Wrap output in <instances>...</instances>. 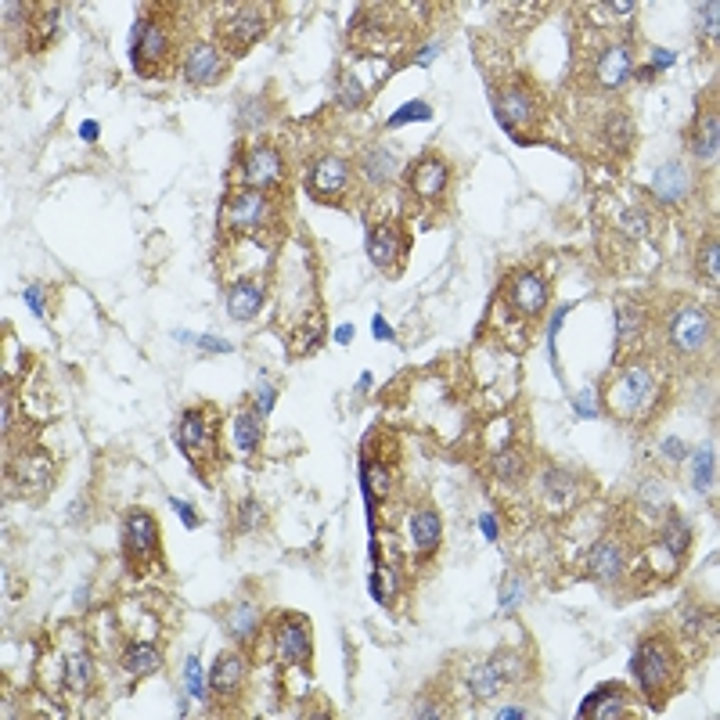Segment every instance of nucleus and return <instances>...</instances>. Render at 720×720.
Here are the masks:
<instances>
[{"instance_id": "nucleus-42", "label": "nucleus", "mask_w": 720, "mask_h": 720, "mask_svg": "<svg viewBox=\"0 0 720 720\" xmlns=\"http://www.w3.org/2000/svg\"><path fill=\"white\" fill-rule=\"evenodd\" d=\"M522 598H526V580H522V576H508V580H504V587H501V609L512 612L515 605L522 602Z\"/></svg>"}, {"instance_id": "nucleus-8", "label": "nucleus", "mask_w": 720, "mask_h": 720, "mask_svg": "<svg viewBox=\"0 0 720 720\" xmlns=\"http://www.w3.org/2000/svg\"><path fill=\"white\" fill-rule=\"evenodd\" d=\"M123 558H126V569L134 576H144L162 566V530H159V519H155L152 512H144V508L126 512Z\"/></svg>"}, {"instance_id": "nucleus-29", "label": "nucleus", "mask_w": 720, "mask_h": 720, "mask_svg": "<svg viewBox=\"0 0 720 720\" xmlns=\"http://www.w3.org/2000/svg\"><path fill=\"white\" fill-rule=\"evenodd\" d=\"M656 537H659V540H656L659 551H663V555L670 558V566H681L684 551H688V544H692V530H688V522H684L681 515L666 512V515H663V526H659Z\"/></svg>"}, {"instance_id": "nucleus-32", "label": "nucleus", "mask_w": 720, "mask_h": 720, "mask_svg": "<svg viewBox=\"0 0 720 720\" xmlns=\"http://www.w3.org/2000/svg\"><path fill=\"white\" fill-rule=\"evenodd\" d=\"M465 688H468V695H472V699H476V702L494 699V695L504 688V677H501V670H497L494 659H483V663L468 666Z\"/></svg>"}, {"instance_id": "nucleus-17", "label": "nucleus", "mask_w": 720, "mask_h": 720, "mask_svg": "<svg viewBox=\"0 0 720 720\" xmlns=\"http://www.w3.org/2000/svg\"><path fill=\"white\" fill-rule=\"evenodd\" d=\"M508 310H515L519 317L533 321V317L544 314V306H548V281L540 278L537 270H515L512 278H508Z\"/></svg>"}, {"instance_id": "nucleus-23", "label": "nucleus", "mask_w": 720, "mask_h": 720, "mask_svg": "<svg viewBox=\"0 0 720 720\" xmlns=\"http://www.w3.org/2000/svg\"><path fill=\"white\" fill-rule=\"evenodd\" d=\"M652 195L663 202V206H681L684 198L692 195V173L684 166L681 159H670L663 162L652 177Z\"/></svg>"}, {"instance_id": "nucleus-26", "label": "nucleus", "mask_w": 720, "mask_h": 720, "mask_svg": "<svg viewBox=\"0 0 720 720\" xmlns=\"http://www.w3.org/2000/svg\"><path fill=\"white\" fill-rule=\"evenodd\" d=\"M224 627L238 645H252V638H256L263 627L260 605L252 602V598H238V602L224 612Z\"/></svg>"}, {"instance_id": "nucleus-6", "label": "nucleus", "mask_w": 720, "mask_h": 720, "mask_svg": "<svg viewBox=\"0 0 720 720\" xmlns=\"http://www.w3.org/2000/svg\"><path fill=\"white\" fill-rule=\"evenodd\" d=\"M270 4H224L216 15V40L227 58L245 54L270 26Z\"/></svg>"}, {"instance_id": "nucleus-58", "label": "nucleus", "mask_w": 720, "mask_h": 720, "mask_svg": "<svg viewBox=\"0 0 720 720\" xmlns=\"http://www.w3.org/2000/svg\"><path fill=\"white\" fill-rule=\"evenodd\" d=\"M335 339H339V342H342V346H346V342H350V339H353V328H350V324H342L339 332H335Z\"/></svg>"}, {"instance_id": "nucleus-56", "label": "nucleus", "mask_w": 720, "mask_h": 720, "mask_svg": "<svg viewBox=\"0 0 720 720\" xmlns=\"http://www.w3.org/2000/svg\"><path fill=\"white\" fill-rule=\"evenodd\" d=\"M80 137H83V141H94V137H98V123H90V119H87V123L80 126Z\"/></svg>"}, {"instance_id": "nucleus-55", "label": "nucleus", "mask_w": 720, "mask_h": 720, "mask_svg": "<svg viewBox=\"0 0 720 720\" xmlns=\"http://www.w3.org/2000/svg\"><path fill=\"white\" fill-rule=\"evenodd\" d=\"M479 522H483V530H486V537H490V540H497V537H501V533H497V522H494V515H490V512H486Z\"/></svg>"}, {"instance_id": "nucleus-12", "label": "nucleus", "mask_w": 720, "mask_h": 720, "mask_svg": "<svg viewBox=\"0 0 720 720\" xmlns=\"http://www.w3.org/2000/svg\"><path fill=\"white\" fill-rule=\"evenodd\" d=\"M407 198L418 202V206H440L443 198H447L450 188V166L443 155H422V159L414 162L411 170H407Z\"/></svg>"}, {"instance_id": "nucleus-54", "label": "nucleus", "mask_w": 720, "mask_h": 720, "mask_svg": "<svg viewBox=\"0 0 720 720\" xmlns=\"http://www.w3.org/2000/svg\"><path fill=\"white\" fill-rule=\"evenodd\" d=\"M371 328H375V339H389V335H393V332H389V324H386V317H382V314H375Z\"/></svg>"}, {"instance_id": "nucleus-5", "label": "nucleus", "mask_w": 720, "mask_h": 720, "mask_svg": "<svg viewBox=\"0 0 720 720\" xmlns=\"http://www.w3.org/2000/svg\"><path fill=\"white\" fill-rule=\"evenodd\" d=\"M177 54V29H173L170 15L152 11V15L137 18L134 36H130V62H134L137 76L152 80V76H166Z\"/></svg>"}, {"instance_id": "nucleus-28", "label": "nucleus", "mask_w": 720, "mask_h": 720, "mask_svg": "<svg viewBox=\"0 0 720 720\" xmlns=\"http://www.w3.org/2000/svg\"><path fill=\"white\" fill-rule=\"evenodd\" d=\"M598 141L609 155H627L630 144H634V123H630L627 112H620V108L605 112V119L598 123Z\"/></svg>"}, {"instance_id": "nucleus-53", "label": "nucleus", "mask_w": 720, "mask_h": 720, "mask_svg": "<svg viewBox=\"0 0 720 720\" xmlns=\"http://www.w3.org/2000/svg\"><path fill=\"white\" fill-rule=\"evenodd\" d=\"M497 717H501V720H522V717H530V713L519 710V706H501V710H497Z\"/></svg>"}, {"instance_id": "nucleus-22", "label": "nucleus", "mask_w": 720, "mask_h": 720, "mask_svg": "<svg viewBox=\"0 0 720 720\" xmlns=\"http://www.w3.org/2000/svg\"><path fill=\"white\" fill-rule=\"evenodd\" d=\"M688 148L699 162H713L720 148V119H717V105H713V94L702 98L699 116L692 123V134H688Z\"/></svg>"}, {"instance_id": "nucleus-7", "label": "nucleus", "mask_w": 720, "mask_h": 720, "mask_svg": "<svg viewBox=\"0 0 720 720\" xmlns=\"http://www.w3.org/2000/svg\"><path fill=\"white\" fill-rule=\"evenodd\" d=\"M278 220V198L274 191L234 188L224 202V231L238 238H256Z\"/></svg>"}, {"instance_id": "nucleus-48", "label": "nucleus", "mask_w": 720, "mask_h": 720, "mask_svg": "<svg viewBox=\"0 0 720 720\" xmlns=\"http://www.w3.org/2000/svg\"><path fill=\"white\" fill-rule=\"evenodd\" d=\"M274 400H278V389L270 386V382H263V386H260V414H270Z\"/></svg>"}, {"instance_id": "nucleus-2", "label": "nucleus", "mask_w": 720, "mask_h": 720, "mask_svg": "<svg viewBox=\"0 0 720 720\" xmlns=\"http://www.w3.org/2000/svg\"><path fill=\"white\" fill-rule=\"evenodd\" d=\"M630 674L638 677L652 710H663L670 695L681 688V652H677L674 638L663 634V630L641 638L634 656H630Z\"/></svg>"}, {"instance_id": "nucleus-10", "label": "nucleus", "mask_w": 720, "mask_h": 720, "mask_svg": "<svg viewBox=\"0 0 720 720\" xmlns=\"http://www.w3.org/2000/svg\"><path fill=\"white\" fill-rule=\"evenodd\" d=\"M270 648L281 666H306L314 656V634L310 620L299 612H285L281 620L270 623Z\"/></svg>"}, {"instance_id": "nucleus-30", "label": "nucleus", "mask_w": 720, "mask_h": 720, "mask_svg": "<svg viewBox=\"0 0 720 720\" xmlns=\"http://www.w3.org/2000/svg\"><path fill=\"white\" fill-rule=\"evenodd\" d=\"M123 670L130 677H148L155 674V670H162V663H166V656H162V648L155 645V641H134V645L123 648Z\"/></svg>"}, {"instance_id": "nucleus-25", "label": "nucleus", "mask_w": 720, "mask_h": 720, "mask_svg": "<svg viewBox=\"0 0 720 720\" xmlns=\"http://www.w3.org/2000/svg\"><path fill=\"white\" fill-rule=\"evenodd\" d=\"M440 540H443V522H440V512L436 508H418V512L411 515V548H414V558H429L440 551Z\"/></svg>"}, {"instance_id": "nucleus-44", "label": "nucleus", "mask_w": 720, "mask_h": 720, "mask_svg": "<svg viewBox=\"0 0 720 720\" xmlns=\"http://www.w3.org/2000/svg\"><path fill=\"white\" fill-rule=\"evenodd\" d=\"M699 18H702V33H710V44L717 40V4H702L699 8Z\"/></svg>"}, {"instance_id": "nucleus-33", "label": "nucleus", "mask_w": 720, "mask_h": 720, "mask_svg": "<svg viewBox=\"0 0 720 720\" xmlns=\"http://www.w3.org/2000/svg\"><path fill=\"white\" fill-rule=\"evenodd\" d=\"M540 494H544V504L548 508H569L576 501V479L562 468H544V476H540Z\"/></svg>"}, {"instance_id": "nucleus-21", "label": "nucleus", "mask_w": 720, "mask_h": 720, "mask_svg": "<svg viewBox=\"0 0 720 720\" xmlns=\"http://www.w3.org/2000/svg\"><path fill=\"white\" fill-rule=\"evenodd\" d=\"M627 573V548L616 537H602L587 551V576H594L598 584L616 587Z\"/></svg>"}, {"instance_id": "nucleus-35", "label": "nucleus", "mask_w": 720, "mask_h": 720, "mask_svg": "<svg viewBox=\"0 0 720 720\" xmlns=\"http://www.w3.org/2000/svg\"><path fill=\"white\" fill-rule=\"evenodd\" d=\"M616 328H620L623 350H630V346L641 342V335H645V314H641L634 303H620L616 306Z\"/></svg>"}, {"instance_id": "nucleus-51", "label": "nucleus", "mask_w": 720, "mask_h": 720, "mask_svg": "<svg viewBox=\"0 0 720 720\" xmlns=\"http://www.w3.org/2000/svg\"><path fill=\"white\" fill-rule=\"evenodd\" d=\"M198 346H202V350H216V353H231V342L209 339V335H202V339H198Z\"/></svg>"}, {"instance_id": "nucleus-57", "label": "nucleus", "mask_w": 720, "mask_h": 720, "mask_svg": "<svg viewBox=\"0 0 720 720\" xmlns=\"http://www.w3.org/2000/svg\"><path fill=\"white\" fill-rule=\"evenodd\" d=\"M436 54H440V44H429L425 47L422 54H418V65H425V62H432V58H436Z\"/></svg>"}, {"instance_id": "nucleus-3", "label": "nucleus", "mask_w": 720, "mask_h": 720, "mask_svg": "<svg viewBox=\"0 0 720 720\" xmlns=\"http://www.w3.org/2000/svg\"><path fill=\"white\" fill-rule=\"evenodd\" d=\"M663 342H666V353L674 360L695 364V360H702L713 350V342H717V321H713L710 310L699 306L695 299H681L663 321Z\"/></svg>"}, {"instance_id": "nucleus-41", "label": "nucleus", "mask_w": 720, "mask_h": 720, "mask_svg": "<svg viewBox=\"0 0 720 720\" xmlns=\"http://www.w3.org/2000/svg\"><path fill=\"white\" fill-rule=\"evenodd\" d=\"M414 119H432V108L425 105V101H411V105H404L396 116H389V130H396V126H404V123H414Z\"/></svg>"}, {"instance_id": "nucleus-1", "label": "nucleus", "mask_w": 720, "mask_h": 720, "mask_svg": "<svg viewBox=\"0 0 720 720\" xmlns=\"http://www.w3.org/2000/svg\"><path fill=\"white\" fill-rule=\"evenodd\" d=\"M666 393L663 371L652 357H630L623 368L612 371L609 389H605V407H609L620 422L645 425L652 414L659 411Z\"/></svg>"}, {"instance_id": "nucleus-38", "label": "nucleus", "mask_w": 720, "mask_h": 720, "mask_svg": "<svg viewBox=\"0 0 720 720\" xmlns=\"http://www.w3.org/2000/svg\"><path fill=\"white\" fill-rule=\"evenodd\" d=\"M638 508H641V512H645L652 522H656L659 515L670 512V497H666V483H663V479H656V476L648 479L645 490H641V497H638Z\"/></svg>"}, {"instance_id": "nucleus-43", "label": "nucleus", "mask_w": 720, "mask_h": 720, "mask_svg": "<svg viewBox=\"0 0 720 720\" xmlns=\"http://www.w3.org/2000/svg\"><path fill=\"white\" fill-rule=\"evenodd\" d=\"M184 681H188V692H191V695H198V699L206 695V688H202V666H198L195 656H191L188 666H184Z\"/></svg>"}, {"instance_id": "nucleus-18", "label": "nucleus", "mask_w": 720, "mask_h": 720, "mask_svg": "<svg viewBox=\"0 0 720 720\" xmlns=\"http://www.w3.org/2000/svg\"><path fill=\"white\" fill-rule=\"evenodd\" d=\"M58 659H62V688L69 695H87L90 688H94V659H90L87 652V641L80 638V634H69V641L62 645V652H58Z\"/></svg>"}, {"instance_id": "nucleus-34", "label": "nucleus", "mask_w": 720, "mask_h": 720, "mask_svg": "<svg viewBox=\"0 0 720 720\" xmlns=\"http://www.w3.org/2000/svg\"><path fill=\"white\" fill-rule=\"evenodd\" d=\"M260 443H263V414L242 407V411L234 414V447H238L242 458H252V454L260 450Z\"/></svg>"}, {"instance_id": "nucleus-24", "label": "nucleus", "mask_w": 720, "mask_h": 720, "mask_svg": "<svg viewBox=\"0 0 720 720\" xmlns=\"http://www.w3.org/2000/svg\"><path fill=\"white\" fill-rule=\"evenodd\" d=\"M263 303H267V288L256 278H238L227 288V314L234 321H252L263 310Z\"/></svg>"}, {"instance_id": "nucleus-11", "label": "nucleus", "mask_w": 720, "mask_h": 720, "mask_svg": "<svg viewBox=\"0 0 720 720\" xmlns=\"http://www.w3.org/2000/svg\"><path fill=\"white\" fill-rule=\"evenodd\" d=\"M285 184V159L274 144L256 141L249 152L238 162V184L234 188H252V191H278Z\"/></svg>"}, {"instance_id": "nucleus-40", "label": "nucleus", "mask_w": 720, "mask_h": 720, "mask_svg": "<svg viewBox=\"0 0 720 720\" xmlns=\"http://www.w3.org/2000/svg\"><path fill=\"white\" fill-rule=\"evenodd\" d=\"M695 490L699 494H710L713 490V450L702 447L699 454H695Z\"/></svg>"}, {"instance_id": "nucleus-4", "label": "nucleus", "mask_w": 720, "mask_h": 720, "mask_svg": "<svg viewBox=\"0 0 720 720\" xmlns=\"http://www.w3.org/2000/svg\"><path fill=\"white\" fill-rule=\"evenodd\" d=\"M180 454L195 465V472L206 483H213V472L220 468V411L209 404H195L184 411L177 429Z\"/></svg>"}, {"instance_id": "nucleus-16", "label": "nucleus", "mask_w": 720, "mask_h": 720, "mask_svg": "<svg viewBox=\"0 0 720 720\" xmlns=\"http://www.w3.org/2000/svg\"><path fill=\"white\" fill-rule=\"evenodd\" d=\"M184 80L195 83V87H213L227 76V54L220 51V44H209V40H195L180 62Z\"/></svg>"}, {"instance_id": "nucleus-45", "label": "nucleus", "mask_w": 720, "mask_h": 720, "mask_svg": "<svg viewBox=\"0 0 720 720\" xmlns=\"http://www.w3.org/2000/svg\"><path fill=\"white\" fill-rule=\"evenodd\" d=\"M256 515H260V512H256V501H252V497H249V501H238V530H252V522H256Z\"/></svg>"}, {"instance_id": "nucleus-37", "label": "nucleus", "mask_w": 720, "mask_h": 720, "mask_svg": "<svg viewBox=\"0 0 720 720\" xmlns=\"http://www.w3.org/2000/svg\"><path fill=\"white\" fill-rule=\"evenodd\" d=\"M494 476L501 479V483H522V476H526V461H522V454L515 447H497L494 454Z\"/></svg>"}, {"instance_id": "nucleus-50", "label": "nucleus", "mask_w": 720, "mask_h": 720, "mask_svg": "<svg viewBox=\"0 0 720 720\" xmlns=\"http://www.w3.org/2000/svg\"><path fill=\"white\" fill-rule=\"evenodd\" d=\"M663 454H666L670 461H684V454H688V450H684L681 440H666V443H663Z\"/></svg>"}, {"instance_id": "nucleus-9", "label": "nucleus", "mask_w": 720, "mask_h": 720, "mask_svg": "<svg viewBox=\"0 0 720 720\" xmlns=\"http://www.w3.org/2000/svg\"><path fill=\"white\" fill-rule=\"evenodd\" d=\"M587 76L598 90H623L634 80V47L620 36L598 40L594 54L587 58Z\"/></svg>"}, {"instance_id": "nucleus-46", "label": "nucleus", "mask_w": 720, "mask_h": 720, "mask_svg": "<svg viewBox=\"0 0 720 720\" xmlns=\"http://www.w3.org/2000/svg\"><path fill=\"white\" fill-rule=\"evenodd\" d=\"M11 425H15V411H11V389H4V418H0L4 440H11Z\"/></svg>"}, {"instance_id": "nucleus-19", "label": "nucleus", "mask_w": 720, "mask_h": 720, "mask_svg": "<svg viewBox=\"0 0 720 720\" xmlns=\"http://www.w3.org/2000/svg\"><path fill=\"white\" fill-rule=\"evenodd\" d=\"M245 681H249V659L242 652H224L209 670V692L216 695V702H227V706L242 699Z\"/></svg>"}, {"instance_id": "nucleus-36", "label": "nucleus", "mask_w": 720, "mask_h": 720, "mask_svg": "<svg viewBox=\"0 0 720 720\" xmlns=\"http://www.w3.org/2000/svg\"><path fill=\"white\" fill-rule=\"evenodd\" d=\"M695 274H699L702 281H710V285H717L720 281V245L717 238H702L699 249H695Z\"/></svg>"}, {"instance_id": "nucleus-59", "label": "nucleus", "mask_w": 720, "mask_h": 720, "mask_svg": "<svg viewBox=\"0 0 720 720\" xmlns=\"http://www.w3.org/2000/svg\"><path fill=\"white\" fill-rule=\"evenodd\" d=\"M656 62H659V65H670V62H674V54H666V51H656Z\"/></svg>"}, {"instance_id": "nucleus-20", "label": "nucleus", "mask_w": 720, "mask_h": 720, "mask_svg": "<svg viewBox=\"0 0 720 720\" xmlns=\"http://www.w3.org/2000/svg\"><path fill=\"white\" fill-rule=\"evenodd\" d=\"M368 260L386 274H396L407 260V234L400 231V224H378L368 231Z\"/></svg>"}, {"instance_id": "nucleus-31", "label": "nucleus", "mask_w": 720, "mask_h": 720, "mask_svg": "<svg viewBox=\"0 0 720 720\" xmlns=\"http://www.w3.org/2000/svg\"><path fill=\"white\" fill-rule=\"evenodd\" d=\"M396 170H400V159H396V152H389L386 144H375V148L360 159V173H364V180H368L371 188H386L389 180L396 177Z\"/></svg>"}, {"instance_id": "nucleus-49", "label": "nucleus", "mask_w": 720, "mask_h": 720, "mask_svg": "<svg viewBox=\"0 0 720 720\" xmlns=\"http://www.w3.org/2000/svg\"><path fill=\"white\" fill-rule=\"evenodd\" d=\"M576 414L580 418H594V393L587 389L584 396H576Z\"/></svg>"}, {"instance_id": "nucleus-14", "label": "nucleus", "mask_w": 720, "mask_h": 720, "mask_svg": "<svg viewBox=\"0 0 720 720\" xmlns=\"http://www.w3.org/2000/svg\"><path fill=\"white\" fill-rule=\"evenodd\" d=\"M497 119H501L512 134L522 130H537L540 123V94L530 83H508V87L497 94Z\"/></svg>"}, {"instance_id": "nucleus-47", "label": "nucleus", "mask_w": 720, "mask_h": 720, "mask_svg": "<svg viewBox=\"0 0 720 720\" xmlns=\"http://www.w3.org/2000/svg\"><path fill=\"white\" fill-rule=\"evenodd\" d=\"M26 299H29V306H33V314L44 317V285H29Z\"/></svg>"}, {"instance_id": "nucleus-15", "label": "nucleus", "mask_w": 720, "mask_h": 720, "mask_svg": "<svg viewBox=\"0 0 720 720\" xmlns=\"http://www.w3.org/2000/svg\"><path fill=\"white\" fill-rule=\"evenodd\" d=\"M11 479H15V494L26 497V501H40V497L51 494L54 486V465L44 450H29V454H18L11 461Z\"/></svg>"}, {"instance_id": "nucleus-39", "label": "nucleus", "mask_w": 720, "mask_h": 720, "mask_svg": "<svg viewBox=\"0 0 720 720\" xmlns=\"http://www.w3.org/2000/svg\"><path fill=\"white\" fill-rule=\"evenodd\" d=\"M364 98H368V90H364L360 76L346 72V76L339 80V105L342 108H360V105H364Z\"/></svg>"}, {"instance_id": "nucleus-52", "label": "nucleus", "mask_w": 720, "mask_h": 720, "mask_svg": "<svg viewBox=\"0 0 720 720\" xmlns=\"http://www.w3.org/2000/svg\"><path fill=\"white\" fill-rule=\"evenodd\" d=\"M170 504L177 508V515L188 522V526H198V515H195V508H191V504H184V501H170Z\"/></svg>"}, {"instance_id": "nucleus-27", "label": "nucleus", "mask_w": 720, "mask_h": 720, "mask_svg": "<svg viewBox=\"0 0 720 720\" xmlns=\"http://www.w3.org/2000/svg\"><path fill=\"white\" fill-rule=\"evenodd\" d=\"M627 692H623L620 684H605L598 692H591L580 706V717H598V720H616V717H627Z\"/></svg>"}, {"instance_id": "nucleus-13", "label": "nucleus", "mask_w": 720, "mask_h": 720, "mask_svg": "<svg viewBox=\"0 0 720 720\" xmlns=\"http://www.w3.org/2000/svg\"><path fill=\"white\" fill-rule=\"evenodd\" d=\"M350 184L353 166L342 155H317L314 166H310V177H306V191L324 206H339L342 198L350 195Z\"/></svg>"}]
</instances>
